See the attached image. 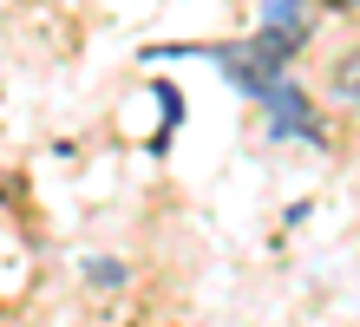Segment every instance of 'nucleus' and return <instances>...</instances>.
Listing matches in <instances>:
<instances>
[{"instance_id":"nucleus-2","label":"nucleus","mask_w":360,"mask_h":327,"mask_svg":"<svg viewBox=\"0 0 360 327\" xmlns=\"http://www.w3.org/2000/svg\"><path fill=\"white\" fill-rule=\"evenodd\" d=\"M262 118H269V138H275V144H288V138H295V144H328L308 85H295V79H282V85L262 98Z\"/></svg>"},{"instance_id":"nucleus-6","label":"nucleus","mask_w":360,"mask_h":327,"mask_svg":"<svg viewBox=\"0 0 360 327\" xmlns=\"http://www.w3.org/2000/svg\"><path fill=\"white\" fill-rule=\"evenodd\" d=\"M328 7H341V13H347V7H360V0H328Z\"/></svg>"},{"instance_id":"nucleus-5","label":"nucleus","mask_w":360,"mask_h":327,"mask_svg":"<svg viewBox=\"0 0 360 327\" xmlns=\"http://www.w3.org/2000/svg\"><path fill=\"white\" fill-rule=\"evenodd\" d=\"M92 281H105V288H118V281H124V269H118V262H92Z\"/></svg>"},{"instance_id":"nucleus-4","label":"nucleus","mask_w":360,"mask_h":327,"mask_svg":"<svg viewBox=\"0 0 360 327\" xmlns=\"http://www.w3.org/2000/svg\"><path fill=\"white\" fill-rule=\"evenodd\" d=\"M334 92H341L347 105H360V53H347L341 65H334Z\"/></svg>"},{"instance_id":"nucleus-3","label":"nucleus","mask_w":360,"mask_h":327,"mask_svg":"<svg viewBox=\"0 0 360 327\" xmlns=\"http://www.w3.org/2000/svg\"><path fill=\"white\" fill-rule=\"evenodd\" d=\"M262 27H308V0H262Z\"/></svg>"},{"instance_id":"nucleus-1","label":"nucleus","mask_w":360,"mask_h":327,"mask_svg":"<svg viewBox=\"0 0 360 327\" xmlns=\"http://www.w3.org/2000/svg\"><path fill=\"white\" fill-rule=\"evenodd\" d=\"M308 46V27H262V33H249L236 39V46H217L210 59L223 65V79H229V92H243V98H269L275 85L288 79V59Z\"/></svg>"}]
</instances>
